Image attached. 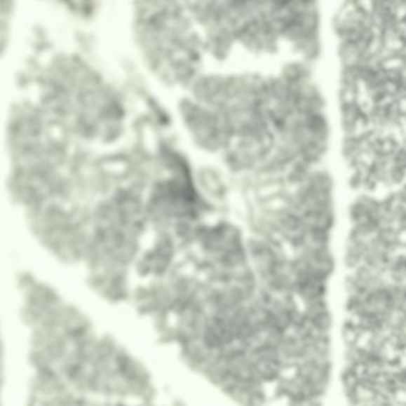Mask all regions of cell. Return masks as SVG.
<instances>
[{
	"instance_id": "1",
	"label": "cell",
	"mask_w": 406,
	"mask_h": 406,
	"mask_svg": "<svg viewBox=\"0 0 406 406\" xmlns=\"http://www.w3.org/2000/svg\"><path fill=\"white\" fill-rule=\"evenodd\" d=\"M187 7L189 8L194 13L201 7L204 0H184Z\"/></svg>"
}]
</instances>
